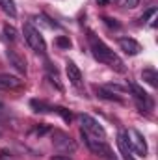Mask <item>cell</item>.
Instances as JSON below:
<instances>
[{
	"label": "cell",
	"instance_id": "603a6c76",
	"mask_svg": "<svg viewBox=\"0 0 158 160\" xmlns=\"http://www.w3.org/2000/svg\"><path fill=\"white\" fill-rule=\"evenodd\" d=\"M52 160H71L69 157H63V155H58V157H54Z\"/></svg>",
	"mask_w": 158,
	"mask_h": 160
},
{
	"label": "cell",
	"instance_id": "2e32d148",
	"mask_svg": "<svg viewBox=\"0 0 158 160\" xmlns=\"http://www.w3.org/2000/svg\"><path fill=\"white\" fill-rule=\"evenodd\" d=\"M36 21L39 22V24H43L45 28H48V30H54V28H60V24L56 22V21H52L48 15H45V13H39L37 17H36Z\"/></svg>",
	"mask_w": 158,
	"mask_h": 160
},
{
	"label": "cell",
	"instance_id": "9c48e42d",
	"mask_svg": "<svg viewBox=\"0 0 158 160\" xmlns=\"http://www.w3.org/2000/svg\"><path fill=\"white\" fill-rule=\"evenodd\" d=\"M65 73H67L69 82H71L73 86L80 88V84H82V73H80L78 65H77L75 62H67V63H65Z\"/></svg>",
	"mask_w": 158,
	"mask_h": 160
},
{
	"label": "cell",
	"instance_id": "ffe728a7",
	"mask_svg": "<svg viewBox=\"0 0 158 160\" xmlns=\"http://www.w3.org/2000/svg\"><path fill=\"white\" fill-rule=\"evenodd\" d=\"M4 36H6V39H9V41H15V39H17V30H15L13 26H9V24H6V26H4Z\"/></svg>",
	"mask_w": 158,
	"mask_h": 160
},
{
	"label": "cell",
	"instance_id": "7c38bea8",
	"mask_svg": "<svg viewBox=\"0 0 158 160\" xmlns=\"http://www.w3.org/2000/svg\"><path fill=\"white\" fill-rule=\"evenodd\" d=\"M141 78H143V82H147L149 86L158 88V73L153 69V67H149V69H143V71H141Z\"/></svg>",
	"mask_w": 158,
	"mask_h": 160
},
{
	"label": "cell",
	"instance_id": "44dd1931",
	"mask_svg": "<svg viewBox=\"0 0 158 160\" xmlns=\"http://www.w3.org/2000/svg\"><path fill=\"white\" fill-rule=\"evenodd\" d=\"M102 21H104V22H106L110 28H119V26H121L116 19H110V17H102Z\"/></svg>",
	"mask_w": 158,
	"mask_h": 160
},
{
	"label": "cell",
	"instance_id": "9a60e30c",
	"mask_svg": "<svg viewBox=\"0 0 158 160\" xmlns=\"http://www.w3.org/2000/svg\"><path fill=\"white\" fill-rule=\"evenodd\" d=\"M0 9L6 13V15H9V17H17V8H15V2L13 0H0Z\"/></svg>",
	"mask_w": 158,
	"mask_h": 160
},
{
	"label": "cell",
	"instance_id": "52a82bcc",
	"mask_svg": "<svg viewBox=\"0 0 158 160\" xmlns=\"http://www.w3.org/2000/svg\"><path fill=\"white\" fill-rule=\"evenodd\" d=\"M54 145L60 149V151H63V153H73L75 149H77V145H75V142L65 134V132H62V130H54Z\"/></svg>",
	"mask_w": 158,
	"mask_h": 160
},
{
	"label": "cell",
	"instance_id": "8992f818",
	"mask_svg": "<svg viewBox=\"0 0 158 160\" xmlns=\"http://www.w3.org/2000/svg\"><path fill=\"white\" fill-rule=\"evenodd\" d=\"M130 89H132V93H134V99L138 101V106L140 108H143V110H153V101H151V97H149V93H145L138 84H130ZM141 110V112H143Z\"/></svg>",
	"mask_w": 158,
	"mask_h": 160
},
{
	"label": "cell",
	"instance_id": "cb8c5ba5",
	"mask_svg": "<svg viewBox=\"0 0 158 160\" xmlns=\"http://www.w3.org/2000/svg\"><path fill=\"white\" fill-rule=\"evenodd\" d=\"M0 134H2V130H0Z\"/></svg>",
	"mask_w": 158,
	"mask_h": 160
},
{
	"label": "cell",
	"instance_id": "ba28073f",
	"mask_svg": "<svg viewBox=\"0 0 158 160\" xmlns=\"http://www.w3.org/2000/svg\"><path fill=\"white\" fill-rule=\"evenodd\" d=\"M117 43H119V48L128 56H136V54L141 52V45L136 39H132V38H119Z\"/></svg>",
	"mask_w": 158,
	"mask_h": 160
},
{
	"label": "cell",
	"instance_id": "7402d4cb",
	"mask_svg": "<svg viewBox=\"0 0 158 160\" xmlns=\"http://www.w3.org/2000/svg\"><path fill=\"white\" fill-rule=\"evenodd\" d=\"M114 2H121V4L126 6V8H136L140 0H114Z\"/></svg>",
	"mask_w": 158,
	"mask_h": 160
},
{
	"label": "cell",
	"instance_id": "7a4b0ae2",
	"mask_svg": "<svg viewBox=\"0 0 158 160\" xmlns=\"http://www.w3.org/2000/svg\"><path fill=\"white\" fill-rule=\"evenodd\" d=\"M22 36H24V41L28 43V47H30L34 52H37V54H45V52H47V43L43 39L41 32L32 24V22H24V26H22Z\"/></svg>",
	"mask_w": 158,
	"mask_h": 160
},
{
	"label": "cell",
	"instance_id": "8fae6325",
	"mask_svg": "<svg viewBox=\"0 0 158 160\" xmlns=\"http://www.w3.org/2000/svg\"><path fill=\"white\" fill-rule=\"evenodd\" d=\"M117 145H119V151H121V155H123L125 160H136L132 157V149L128 145V140H126L125 132H119L117 134Z\"/></svg>",
	"mask_w": 158,
	"mask_h": 160
},
{
	"label": "cell",
	"instance_id": "e0dca14e",
	"mask_svg": "<svg viewBox=\"0 0 158 160\" xmlns=\"http://www.w3.org/2000/svg\"><path fill=\"white\" fill-rule=\"evenodd\" d=\"M95 91H97V95H99L101 99H106V101H117V102L121 101L119 95H114V93H112L110 89H106V88H99V86H97Z\"/></svg>",
	"mask_w": 158,
	"mask_h": 160
},
{
	"label": "cell",
	"instance_id": "30bf717a",
	"mask_svg": "<svg viewBox=\"0 0 158 160\" xmlns=\"http://www.w3.org/2000/svg\"><path fill=\"white\" fill-rule=\"evenodd\" d=\"M6 58H7L9 65H13L19 73H26V60L21 54H17L15 50H6Z\"/></svg>",
	"mask_w": 158,
	"mask_h": 160
},
{
	"label": "cell",
	"instance_id": "5bb4252c",
	"mask_svg": "<svg viewBox=\"0 0 158 160\" xmlns=\"http://www.w3.org/2000/svg\"><path fill=\"white\" fill-rule=\"evenodd\" d=\"M47 77L50 78V82L60 89V91H63V84L60 82V75H58V71H56V67H52L50 63H47Z\"/></svg>",
	"mask_w": 158,
	"mask_h": 160
},
{
	"label": "cell",
	"instance_id": "5b68a950",
	"mask_svg": "<svg viewBox=\"0 0 158 160\" xmlns=\"http://www.w3.org/2000/svg\"><path fill=\"white\" fill-rule=\"evenodd\" d=\"M22 86H24V80H21L19 77L0 73V89H2V91H17V89H21Z\"/></svg>",
	"mask_w": 158,
	"mask_h": 160
},
{
	"label": "cell",
	"instance_id": "3957f363",
	"mask_svg": "<svg viewBox=\"0 0 158 160\" xmlns=\"http://www.w3.org/2000/svg\"><path fill=\"white\" fill-rule=\"evenodd\" d=\"M78 119H80V125H82L80 130H84L86 134H91V136H97V138L106 140V130H104V127L95 119V118H91L89 114H80Z\"/></svg>",
	"mask_w": 158,
	"mask_h": 160
},
{
	"label": "cell",
	"instance_id": "ac0fdd59",
	"mask_svg": "<svg viewBox=\"0 0 158 160\" xmlns=\"http://www.w3.org/2000/svg\"><path fill=\"white\" fill-rule=\"evenodd\" d=\"M56 114H60L62 118H63V121L65 123H71V119H73V116H71V112L67 110V108H62V106H56V108H52Z\"/></svg>",
	"mask_w": 158,
	"mask_h": 160
},
{
	"label": "cell",
	"instance_id": "6da1fadb",
	"mask_svg": "<svg viewBox=\"0 0 158 160\" xmlns=\"http://www.w3.org/2000/svg\"><path fill=\"white\" fill-rule=\"evenodd\" d=\"M87 41H89V47H91V52H93V56H95V60L97 62H101V63H104V65H108V67H112L114 71H117V73H125L126 71V67H125V63H123V60L119 58L117 54L104 43L102 39H99L93 32H89L87 34Z\"/></svg>",
	"mask_w": 158,
	"mask_h": 160
},
{
	"label": "cell",
	"instance_id": "277c9868",
	"mask_svg": "<svg viewBox=\"0 0 158 160\" xmlns=\"http://www.w3.org/2000/svg\"><path fill=\"white\" fill-rule=\"evenodd\" d=\"M125 136L128 140V145H130L132 153H136L140 157H147V143H145V138H143L141 132H138L136 128H128Z\"/></svg>",
	"mask_w": 158,
	"mask_h": 160
},
{
	"label": "cell",
	"instance_id": "4fadbf2b",
	"mask_svg": "<svg viewBox=\"0 0 158 160\" xmlns=\"http://www.w3.org/2000/svg\"><path fill=\"white\" fill-rule=\"evenodd\" d=\"M30 106H32V110H34L36 114H47V112L52 110V106H50L48 102L39 101V99H32V101H30Z\"/></svg>",
	"mask_w": 158,
	"mask_h": 160
},
{
	"label": "cell",
	"instance_id": "d6986e66",
	"mask_svg": "<svg viewBox=\"0 0 158 160\" xmlns=\"http://www.w3.org/2000/svg\"><path fill=\"white\" fill-rule=\"evenodd\" d=\"M56 45H58L60 48L69 50V48H71V39H69V38H65V36H58V38H56Z\"/></svg>",
	"mask_w": 158,
	"mask_h": 160
}]
</instances>
